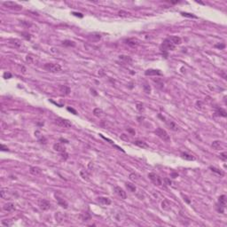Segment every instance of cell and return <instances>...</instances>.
<instances>
[{"label":"cell","instance_id":"1","mask_svg":"<svg viewBox=\"0 0 227 227\" xmlns=\"http://www.w3.org/2000/svg\"><path fill=\"white\" fill-rule=\"evenodd\" d=\"M182 43V40L179 37H168L166 39H164L163 42L161 43L160 50L161 51H174L177 45Z\"/></svg>","mask_w":227,"mask_h":227},{"label":"cell","instance_id":"2","mask_svg":"<svg viewBox=\"0 0 227 227\" xmlns=\"http://www.w3.org/2000/svg\"><path fill=\"white\" fill-rule=\"evenodd\" d=\"M43 68L44 70L51 72V73H58L61 71V66L59 64L56 63H46L44 64Z\"/></svg>","mask_w":227,"mask_h":227},{"label":"cell","instance_id":"3","mask_svg":"<svg viewBox=\"0 0 227 227\" xmlns=\"http://www.w3.org/2000/svg\"><path fill=\"white\" fill-rule=\"evenodd\" d=\"M154 133H155L160 138L162 139L163 141H166V142L170 141V137H169V135L168 134V132H167L165 129H161V128H157V129L154 130Z\"/></svg>","mask_w":227,"mask_h":227},{"label":"cell","instance_id":"4","mask_svg":"<svg viewBox=\"0 0 227 227\" xmlns=\"http://www.w3.org/2000/svg\"><path fill=\"white\" fill-rule=\"evenodd\" d=\"M54 123H55L57 126H59V127H60V128H65V129H69V128H70L71 126H72V123L69 122V120L64 119V118H60V117L54 120Z\"/></svg>","mask_w":227,"mask_h":227},{"label":"cell","instance_id":"5","mask_svg":"<svg viewBox=\"0 0 227 227\" xmlns=\"http://www.w3.org/2000/svg\"><path fill=\"white\" fill-rule=\"evenodd\" d=\"M225 205H226V196L221 195L218 198V204L217 205V211L219 213H221V214H223L224 211H225Z\"/></svg>","mask_w":227,"mask_h":227},{"label":"cell","instance_id":"6","mask_svg":"<svg viewBox=\"0 0 227 227\" xmlns=\"http://www.w3.org/2000/svg\"><path fill=\"white\" fill-rule=\"evenodd\" d=\"M148 178L149 179L153 182V184L154 185H155V186H160L162 185V181H161V178H160V177L157 175V174L155 173H149L148 174Z\"/></svg>","mask_w":227,"mask_h":227},{"label":"cell","instance_id":"7","mask_svg":"<svg viewBox=\"0 0 227 227\" xmlns=\"http://www.w3.org/2000/svg\"><path fill=\"white\" fill-rule=\"evenodd\" d=\"M3 5H5V7L10 8V9H12V10L15 11H20L22 9V6L20 5H18L17 3L14 2H4Z\"/></svg>","mask_w":227,"mask_h":227},{"label":"cell","instance_id":"8","mask_svg":"<svg viewBox=\"0 0 227 227\" xmlns=\"http://www.w3.org/2000/svg\"><path fill=\"white\" fill-rule=\"evenodd\" d=\"M38 206H39L40 209L48 210L50 207H51V203H50V201H48L47 200L42 199V200H39V202H38Z\"/></svg>","mask_w":227,"mask_h":227},{"label":"cell","instance_id":"9","mask_svg":"<svg viewBox=\"0 0 227 227\" xmlns=\"http://www.w3.org/2000/svg\"><path fill=\"white\" fill-rule=\"evenodd\" d=\"M114 190H115V193H116L121 199H122V200H125V199H126V197H127L126 192H125L122 188L119 187V186H115V187H114Z\"/></svg>","mask_w":227,"mask_h":227},{"label":"cell","instance_id":"10","mask_svg":"<svg viewBox=\"0 0 227 227\" xmlns=\"http://www.w3.org/2000/svg\"><path fill=\"white\" fill-rule=\"evenodd\" d=\"M166 122V124L168 125V127L171 129V130H174V131H178L179 130V127L178 126L177 123L171 121V120H168V121H165Z\"/></svg>","mask_w":227,"mask_h":227},{"label":"cell","instance_id":"11","mask_svg":"<svg viewBox=\"0 0 227 227\" xmlns=\"http://www.w3.org/2000/svg\"><path fill=\"white\" fill-rule=\"evenodd\" d=\"M125 44H127L128 45L131 47H137L139 44V41L136 38H128V39L124 40Z\"/></svg>","mask_w":227,"mask_h":227},{"label":"cell","instance_id":"12","mask_svg":"<svg viewBox=\"0 0 227 227\" xmlns=\"http://www.w3.org/2000/svg\"><path fill=\"white\" fill-rule=\"evenodd\" d=\"M146 76H161V72L159 69H147L145 72Z\"/></svg>","mask_w":227,"mask_h":227},{"label":"cell","instance_id":"13","mask_svg":"<svg viewBox=\"0 0 227 227\" xmlns=\"http://www.w3.org/2000/svg\"><path fill=\"white\" fill-rule=\"evenodd\" d=\"M3 209L5 210V211H7V212H12V211L15 210V206L13 203L8 202L3 206Z\"/></svg>","mask_w":227,"mask_h":227},{"label":"cell","instance_id":"14","mask_svg":"<svg viewBox=\"0 0 227 227\" xmlns=\"http://www.w3.org/2000/svg\"><path fill=\"white\" fill-rule=\"evenodd\" d=\"M71 90L70 88H69V86L67 85H60L59 86V92L62 94V95H69V93H70Z\"/></svg>","mask_w":227,"mask_h":227},{"label":"cell","instance_id":"15","mask_svg":"<svg viewBox=\"0 0 227 227\" xmlns=\"http://www.w3.org/2000/svg\"><path fill=\"white\" fill-rule=\"evenodd\" d=\"M133 143H134L137 147H140V148H142V149H147L149 147V146L147 145V142L143 141V140H136V141H134Z\"/></svg>","mask_w":227,"mask_h":227},{"label":"cell","instance_id":"16","mask_svg":"<svg viewBox=\"0 0 227 227\" xmlns=\"http://www.w3.org/2000/svg\"><path fill=\"white\" fill-rule=\"evenodd\" d=\"M97 200L102 205H110L111 204V200L108 197H99Z\"/></svg>","mask_w":227,"mask_h":227},{"label":"cell","instance_id":"17","mask_svg":"<svg viewBox=\"0 0 227 227\" xmlns=\"http://www.w3.org/2000/svg\"><path fill=\"white\" fill-rule=\"evenodd\" d=\"M53 149L55 151L59 152V153H63V152L66 151L65 147H64L61 143H55V144L53 145Z\"/></svg>","mask_w":227,"mask_h":227},{"label":"cell","instance_id":"18","mask_svg":"<svg viewBox=\"0 0 227 227\" xmlns=\"http://www.w3.org/2000/svg\"><path fill=\"white\" fill-rule=\"evenodd\" d=\"M55 197H56V200H57V201H58V203H59V206L63 207L64 208H67V207H68V202H67V201L64 200V199L60 198L59 195H57V193L55 194Z\"/></svg>","mask_w":227,"mask_h":227},{"label":"cell","instance_id":"19","mask_svg":"<svg viewBox=\"0 0 227 227\" xmlns=\"http://www.w3.org/2000/svg\"><path fill=\"white\" fill-rule=\"evenodd\" d=\"M180 155H181V157H182V158L185 159V160H187V161H194V160H195V157L193 156V155L187 154V153H186V152L181 153Z\"/></svg>","mask_w":227,"mask_h":227},{"label":"cell","instance_id":"20","mask_svg":"<svg viewBox=\"0 0 227 227\" xmlns=\"http://www.w3.org/2000/svg\"><path fill=\"white\" fill-rule=\"evenodd\" d=\"M119 59H121L122 62H125L127 64H130L132 62V59L129 56H127V55H120Z\"/></svg>","mask_w":227,"mask_h":227},{"label":"cell","instance_id":"21","mask_svg":"<svg viewBox=\"0 0 227 227\" xmlns=\"http://www.w3.org/2000/svg\"><path fill=\"white\" fill-rule=\"evenodd\" d=\"M211 147L215 149V150H221V149L223 148L221 141H218V140H216V141L213 142L212 145H211Z\"/></svg>","mask_w":227,"mask_h":227},{"label":"cell","instance_id":"22","mask_svg":"<svg viewBox=\"0 0 227 227\" xmlns=\"http://www.w3.org/2000/svg\"><path fill=\"white\" fill-rule=\"evenodd\" d=\"M62 45L67 47H75L76 46V43L74 41H71V40H65V41L62 42Z\"/></svg>","mask_w":227,"mask_h":227},{"label":"cell","instance_id":"23","mask_svg":"<svg viewBox=\"0 0 227 227\" xmlns=\"http://www.w3.org/2000/svg\"><path fill=\"white\" fill-rule=\"evenodd\" d=\"M218 115H220V116H223V117H226L227 116V113L226 111H225L224 108H217V112H216Z\"/></svg>","mask_w":227,"mask_h":227},{"label":"cell","instance_id":"24","mask_svg":"<svg viewBox=\"0 0 227 227\" xmlns=\"http://www.w3.org/2000/svg\"><path fill=\"white\" fill-rule=\"evenodd\" d=\"M93 114L97 117H101L104 115V112H103V110L101 108H95V109L93 110Z\"/></svg>","mask_w":227,"mask_h":227},{"label":"cell","instance_id":"25","mask_svg":"<svg viewBox=\"0 0 227 227\" xmlns=\"http://www.w3.org/2000/svg\"><path fill=\"white\" fill-rule=\"evenodd\" d=\"M30 172L32 175H38V174L41 173V169L39 168H37V167H31Z\"/></svg>","mask_w":227,"mask_h":227},{"label":"cell","instance_id":"26","mask_svg":"<svg viewBox=\"0 0 227 227\" xmlns=\"http://www.w3.org/2000/svg\"><path fill=\"white\" fill-rule=\"evenodd\" d=\"M10 43L12 44H13L15 47H17V48H20V47L22 45L21 42H20L19 39H12V40H10Z\"/></svg>","mask_w":227,"mask_h":227},{"label":"cell","instance_id":"27","mask_svg":"<svg viewBox=\"0 0 227 227\" xmlns=\"http://www.w3.org/2000/svg\"><path fill=\"white\" fill-rule=\"evenodd\" d=\"M126 185V187L128 188V190L129 191V192H132V193H134V192H136V186H135V185H133V184L131 183H126L125 184Z\"/></svg>","mask_w":227,"mask_h":227},{"label":"cell","instance_id":"28","mask_svg":"<svg viewBox=\"0 0 227 227\" xmlns=\"http://www.w3.org/2000/svg\"><path fill=\"white\" fill-rule=\"evenodd\" d=\"M209 168L213 171V172L218 174L220 176H224V172H223L221 169H219V168H215V167H209Z\"/></svg>","mask_w":227,"mask_h":227},{"label":"cell","instance_id":"29","mask_svg":"<svg viewBox=\"0 0 227 227\" xmlns=\"http://www.w3.org/2000/svg\"><path fill=\"white\" fill-rule=\"evenodd\" d=\"M137 109H138V112H140V113H143L145 111V108H144V105L142 104V103H138L137 104Z\"/></svg>","mask_w":227,"mask_h":227},{"label":"cell","instance_id":"30","mask_svg":"<svg viewBox=\"0 0 227 227\" xmlns=\"http://www.w3.org/2000/svg\"><path fill=\"white\" fill-rule=\"evenodd\" d=\"M169 206H170V205H169V202H168L167 200H164L163 202H162V204H161V207H162V208H163V209H166V210H168V208H169Z\"/></svg>","mask_w":227,"mask_h":227},{"label":"cell","instance_id":"31","mask_svg":"<svg viewBox=\"0 0 227 227\" xmlns=\"http://www.w3.org/2000/svg\"><path fill=\"white\" fill-rule=\"evenodd\" d=\"M181 14L183 15V16H185V17H187V18H193V19H197V16H195V15L192 14V13H188V12H181Z\"/></svg>","mask_w":227,"mask_h":227},{"label":"cell","instance_id":"32","mask_svg":"<svg viewBox=\"0 0 227 227\" xmlns=\"http://www.w3.org/2000/svg\"><path fill=\"white\" fill-rule=\"evenodd\" d=\"M60 158H61V160L66 161V160H68V159H69V154H68V153H66V151L63 152V153H60Z\"/></svg>","mask_w":227,"mask_h":227},{"label":"cell","instance_id":"33","mask_svg":"<svg viewBox=\"0 0 227 227\" xmlns=\"http://www.w3.org/2000/svg\"><path fill=\"white\" fill-rule=\"evenodd\" d=\"M129 179H130L131 181H137L138 179V176L137 174L131 173L130 175H129Z\"/></svg>","mask_w":227,"mask_h":227},{"label":"cell","instance_id":"34","mask_svg":"<svg viewBox=\"0 0 227 227\" xmlns=\"http://www.w3.org/2000/svg\"><path fill=\"white\" fill-rule=\"evenodd\" d=\"M38 142H39L40 144H46L47 143V139L45 138L44 137V136H41V137L38 138Z\"/></svg>","mask_w":227,"mask_h":227},{"label":"cell","instance_id":"35","mask_svg":"<svg viewBox=\"0 0 227 227\" xmlns=\"http://www.w3.org/2000/svg\"><path fill=\"white\" fill-rule=\"evenodd\" d=\"M143 87H144V90H145V92H146V93H147V94H148V93L151 92V87H150V86H149L147 83H146V84H145Z\"/></svg>","mask_w":227,"mask_h":227},{"label":"cell","instance_id":"36","mask_svg":"<svg viewBox=\"0 0 227 227\" xmlns=\"http://www.w3.org/2000/svg\"><path fill=\"white\" fill-rule=\"evenodd\" d=\"M220 158L222 159L224 161H226L227 160V154L226 152H224V153H222V154H220Z\"/></svg>","mask_w":227,"mask_h":227},{"label":"cell","instance_id":"37","mask_svg":"<svg viewBox=\"0 0 227 227\" xmlns=\"http://www.w3.org/2000/svg\"><path fill=\"white\" fill-rule=\"evenodd\" d=\"M215 47L216 48H217V49L222 50V49H225V44H216Z\"/></svg>","mask_w":227,"mask_h":227},{"label":"cell","instance_id":"38","mask_svg":"<svg viewBox=\"0 0 227 227\" xmlns=\"http://www.w3.org/2000/svg\"><path fill=\"white\" fill-rule=\"evenodd\" d=\"M11 77H12V75H11L10 73H7V72H5V73L4 74V78L8 79V78H11Z\"/></svg>","mask_w":227,"mask_h":227},{"label":"cell","instance_id":"39","mask_svg":"<svg viewBox=\"0 0 227 227\" xmlns=\"http://www.w3.org/2000/svg\"><path fill=\"white\" fill-rule=\"evenodd\" d=\"M22 35H25L24 37L27 40H30V38H31V36H30V34H29V33H27V32H26V33H22Z\"/></svg>","mask_w":227,"mask_h":227},{"label":"cell","instance_id":"40","mask_svg":"<svg viewBox=\"0 0 227 227\" xmlns=\"http://www.w3.org/2000/svg\"><path fill=\"white\" fill-rule=\"evenodd\" d=\"M121 138H122V140H124V141H129V138L126 137V135H125V134H122V135H121Z\"/></svg>","mask_w":227,"mask_h":227},{"label":"cell","instance_id":"41","mask_svg":"<svg viewBox=\"0 0 227 227\" xmlns=\"http://www.w3.org/2000/svg\"><path fill=\"white\" fill-rule=\"evenodd\" d=\"M21 23L23 25H25L26 27H30V26H31V23H30V22H27L26 20H21Z\"/></svg>","mask_w":227,"mask_h":227},{"label":"cell","instance_id":"42","mask_svg":"<svg viewBox=\"0 0 227 227\" xmlns=\"http://www.w3.org/2000/svg\"><path fill=\"white\" fill-rule=\"evenodd\" d=\"M1 150H2V151H5V152L9 151V149L7 148V147H5L4 145H1Z\"/></svg>","mask_w":227,"mask_h":227},{"label":"cell","instance_id":"43","mask_svg":"<svg viewBox=\"0 0 227 227\" xmlns=\"http://www.w3.org/2000/svg\"><path fill=\"white\" fill-rule=\"evenodd\" d=\"M68 110L69 111H70V112H72L74 114V115H77V113H76V111L75 109H73V108H68Z\"/></svg>","mask_w":227,"mask_h":227},{"label":"cell","instance_id":"44","mask_svg":"<svg viewBox=\"0 0 227 227\" xmlns=\"http://www.w3.org/2000/svg\"><path fill=\"white\" fill-rule=\"evenodd\" d=\"M73 14L76 15V16H79V17H81V18L83 16V15L82 14V13H80V12H73Z\"/></svg>","mask_w":227,"mask_h":227},{"label":"cell","instance_id":"45","mask_svg":"<svg viewBox=\"0 0 227 227\" xmlns=\"http://www.w3.org/2000/svg\"><path fill=\"white\" fill-rule=\"evenodd\" d=\"M221 76H223V78L224 79H226V75H225V71H222V73L220 74Z\"/></svg>","mask_w":227,"mask_h":227},{"label":"cell","instance_id":"46","mask_svg":"<svg viewBox=\"0 0 227 227\" xmlns=\"http://www.w3.org/2000/svg\"><path fill=\"white\" fill-rule=\"evenodd\" d=\"M59 141H61V143H69V141H68L67 139H63V138H60L59 139Z\"/></svg>","mask_w":227,"mask_h":227},{"label":"cell","instance_id":"47","mask_svg":"<svg viewBox=\"0 0 227 227\" xmlns=\"http://www.w3.org/2000/svg\"><path fill=\"white\" fill-rule=\"evenodd\" d=\"M128 131L129 132H130L132 135H135V131L133 130V129H128Z\"/></svg>","mask_w":227,"mask_h":227},{"label":"cell","instance_id":"48","mask_svg":"<svg viewBox=\"0 0 227 227\" xmlns=\"http://www.w3.org/2000/svg\"><path fill=\"white\" fill-rule=\"evenodd\" d=\"M165 180H166V182H167V183H168V185H171V181H169V180H168V178H166Z\"/></svg>","mask_w":227,"mask_h":227},{"label":"cell","instance_id":"49","mask_svg":"<svg viewBox=\"0 0 227 227\" xmlns=\"http://www.w3.org/2000/svg\"><path fill=\"white\" fill-rule=\"evenodd\" d=\"M172 177L175 178L176 177H178V174H177V173H173V174H172Z\"/></svg>","mask_w":227,"mask_h":227}]
</instances>
